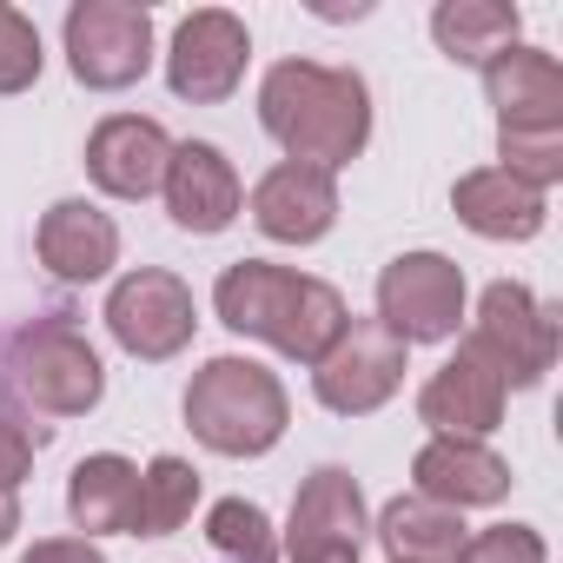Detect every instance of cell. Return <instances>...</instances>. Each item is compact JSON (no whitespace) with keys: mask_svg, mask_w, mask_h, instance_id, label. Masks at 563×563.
<instances>
[{"mask_svg":"<svg viewBox=\"0 0 563 563\" xmlns=\"http://www.w3.org/2000/svg\"><path fill=\"white\" fill-rule=\"evenodd\" d=\"M258 126L278 140V153H286L292 166L339 173L372 140V87L352 67L278 60L258 80Z\"/></svg>","mask_w":563,"mask_h":563,"instance_id":"cell-1","label":"cell"},{"mask_svg":"<svg viewBox=\"0 0 563 563\" xmlns=\"http://www.w3.org/2000/svg\"><path fill=\"white\" fill-rule=\"evenodd\" d=\"M219 325H232L239 339H258L272 352H286L299 365H319L332 352V339L345 332V299L312 272H286V265H265V258H239L219 272L212 286Z\"/></svg>","mask_w":563,"mask_h":563,"instance_id":"cell-2","label":"cell"},{"mask_svg":"<svg viewBox=\"0 0 563 563\" xmlns=\"http://www.w3.org/2000/svg\"><path fill=\"white\" fill-rule=\"evenodd\" d=\"M292 424L286 385L258 358H206L186 385V431L219 457H265Z\"/></svg>","mask_w":563,"mask_h":563,"instance_id":"cell-3","label":"cell"},{"mask_svg":"<svg viewBox=\"0 0 563 563\" xmlns=\"http://www.w3.org/2000/svg\"><path fill=\"white\" fill-rule=\"evenodd\" d=\"M8 385L47 418H87L107 398V365L67 319H34L8 339Z\"/></svg>","mask_w":563,"mask_h":563,"instance_id":"cell-4","label":"cell"},{"mask_svg":"<svg viewBox=\"0 0 563 563\" xmlns=\"http://www.w3.org/2000/svg\"><path fill=\"white\" fill-rule=\"evenodd\" d=\"M464 345L504 378V391H530L556 365V312L537 306V292L517 286V278H497L477 299V319H471Z\"/></svg>","mask_w":563,"mask_h":563,"instance_id":"cell-5","label":"cell"},{"mask_svg":"<svg viewBox=\"0 0 563 563\" xmlns=\"http://www.w3.org/2000/svg\"><path fill=\"white\" fill-rule=\"evenodd\" d=\"M378 325L411 345H444L464 325V265L444 252H405L378 272Z\"/></svg>","mask_w":563,"mask_h":563,"instance_id":"cell-6","label":"cell"},{"mask_svg":"<svg viewBox=\"0 0 563 563\" xmlns=\"http://www.w3.org/2000/svg\"><path fill=\"white\" fill-rule=\"evenodd\" d=\"M107 332H113L120 352H133V358H146V365L179 358V352L192 345V332H199L192 286H186L179 272H166V265L126 272L120 286L107 292Z\"/></svg>","mask_w":563,"mask_h":563,"instance_id":"cell-7","label":"cell"},{"mask_svg":"<svg viewBox=\"0 0 563 563\" xmlns=\"http://www.w3.org/2000/svg\"><path fill=\"white\" fill-rule=\"evenodd\" d=\"M67 67L93 93H120L153 67V14L140 0H80L67 8Z\"/></svg>","mask_w":563,"mask_h":563,"instance_id":"cell-8","label":"cell"},{"mask_svg":"<svg viewBox=\"0 0 563 563\" xmlns=\"http://www.w3.org/2000/svg\"><path fill=\"white\" fill-rule=\"evenodd\" d=\"M398 385H405V345L378 319H345V332L332 339V352L312 365V391L339 418H365V411L391 405Z\"/></svg>","mask_w":563,"mask_h":563,"instance_id":"cell-9","label":"cell"},{"mask_svg":"<svg viewBox=\"0 0 563 563\" xmlns=\"http://www.w3.org/2000/svg\"><path fill=\"white\" fill-rule=\"evenodd\" d=\"M245 60H252V34L239 14L225 8H199L173 27V47H166V87L192 107H219L239 93L245 80Z\"/></svg>","mask_w":563,"mask_h":563,"instance_id":"cell-10","label":"cell"},{"mask_svg":"<svg viewBox=\"0 0 563 563\" xmlns=\"http://www.w3.org/2000/svg\"><path fill=\"white\" fill-rule=\"evenodd\" d=\"M159 192H166L173 225H179V232H192V239L225 232V225L239 219V206H245V186H239L232 159H225L212 140H186V146H173Z\"/></svg>","mask_w":563,"mask_h":563,"instance_id":"cell-11","label":"cell"},{"mask_svg":"<svg viewBox=\"0 0 563 563\" xmlns=\"http://www.w3.org/2000/svg\"><path fill=\"white\" fill-rule=\"evenodd\" d=\"M166 159H173V140L146 113H107L87 133V179L113 199H153L166 179Z\"/></svg>","mask_w":563,"mask_h":563,"instance_id":"cell-12","label":"cell"},{"mask_svg":"<svg viewBox=\"0 0 563 563\" xmlns=\"http://www.w3.org/2000/svg\"><path fill=\"white\" fill-rule=\"evenodd\" d=\"M504 378L471 352V345H457V358H444L431 378H424V391H418V418L431 424V438H490L497 424H504Z\"/></svg>","mask_w":563,"mask_h":563,"instance_id":"cell-13","label":"cell"},{"mask_svg":"<svg viewBox=\"0 0 563 563\" xmlns=\"http://www.w3.org/2000/svg\"><path fill=\"white\" fill-rule=\"evenodd\" d=\"M252 225L265 239H278V245H319L339 225V186H332V173L278 159L252 186Z\"/></svg>","mask_w":563,"mask_h":563,"instance_id":"cell-14","label":"cell"},{"mask_svg":"<svg viewBox=\"0 0 563 563\" xmlns=\"http://www.w3.org/2000/svg\"><path fill=\"white\" fill-rule=\"evenodd\" d=\"M484 93L497 107V133H556L563 126V67L543 47H504L484 67Z\"/></svg>","mask_w":563,"mask_h":563,"instance_id":"cell-15","label":"cell"},{"mask_svg":"<svg viewBox=\"0 0 563 563\" xmlns=\"http://www.w3.org/2000/svg\"><path fill=\"white\" fill-rule=\"evenodd\" d=\"M411 484H418V497H431L444 510H477V504L510 497V464L477 438H431L411 457Z\"/></svg>","mask_w":563,"mask_h":563,"instance_id":"cell-16","label":"cell"},{"mask_svg":"<svg viewBox=\"0 0 563 563\" xmlns=\"http://www.w3.org/2000/svg\"><path fill=\"white\" fill-rule=\"evenodd\" d=\"M365 530H372V523H365V490H358L352 471L325 464V471H312V477L299 484L292 523H286L292 556H325V550H352V556H358Z\"/></svg>","mask_w":563,"mask_h":563,"instance_id":"cell-17","label":"cell"},{"mask_svg":"<svg viewBox=\"0 0 563 563\" xmlns=\"http://www.w3.org/2000/svg\"><path fill=\"white\" fill-rule=\"evenodd\" d=\"M41 265L54 278H67V286H93V278H107L120 265V225L93 206V199H60L47 206L41 219Z\"/></svg>","mask_w":563,"mask_h":563,"instance_id":"cell-18","label":"cell"},{"mask_svg":"<svg viewBox=\"0 0 563 563\" xmlns=\"http://www.w3.org/2000/svg\"><path fill=\"white\" fill-rule=\"evenodd\" d=\"M451 212H457L477 239H537L543 219H550L543 192L517 186L504 166H477V173H464V179L451 186Z\"/></svg>","mask_w":563,"mask_h":563,"instance_id":"cell-19","label":"cell"},{"mask_svg":"<svg viewBox=\"0 0 563 563\" xmlns=\"http://www.w3.org/2000/svg\"><path fill=\"white\" fill-rule=\"evenodd\" d=\"M133 510H140V464H126L120 451H93L74 464L67 477V517L93 537H113V530H133Z\"/></svg>","mask_w":563,"mask_h":563,"instance_id":"cell-20","label":"cell"},{"mask_svg":"<svg viewBox=\"0 0 563 563\" xmlns=\"http://www.w3.org/2000/svg\"><path fill=\"white\" fill-rule=\"evenodd\" d=\"M378 543L391 563H457V550L471 543L464 530V510H444L431 497H391L385 517H378Z\"/></svg>","mask_w":563,"mask_h":563,"instance_id":"cell-21","label":"cell"},{"mask_svg":"<svg viewBox=\"0 0 563 563\" xmlns=\"http://www.w3.org/2000/svg\"><path fill=\"white\" fill-rule=\"evenodd\" d=\"M431 41L457 67H490L504 47H517V8L510 0H438Z\"/></svg>","mask_w":563,"mask_h":563,"instance_id":"cell-22","label":"cell"},{"mask_svg":"<svg viewBox=\"0 0 563 563\" xmlns=\"http://www.w3.org/2000/svg\"><path fill=\"white\" fill-rule=\"evenodd\" d=\"M199 504V471L186 457H153L140 471V510H133V537H173Z\"/></svg>","mask_w":563,"mask_h":563,"instance_id":"cell-23","label":"cell"},{"mask_svg":"<svg viewBox=\"0 0 563 563\" xmlns=\"http://www.w3.org/2000/svg\"><path fill=\"white\" fill-rule=\"evenodd\" d=\"M206 543L225 556V563H278V537H272V517L245 497H219L206 510Z\"/></svg>","mask_w":563,"mask_h":563,"instance_id":"cell-24","label":"cell"},{"mask_svg":"<svg viewBox=\"0 0 563 563\" xmlns=\"http://www.w3.org/2000/svg\"><path fill=\"white\" fill-rule=\"evenodd\" d=\"M497 153H504V173L530 192H550L563 179V126L556 133H497Z\"/></svg>","mask_w":563,"mask_h":563,"instance_id":"cell-25","label":"cell"},{"mask_svg":"<svg viewBox=\"0 0 563 563\" xmlns=\"http://www.w3.org/2000/svg\"><path fill=\"white\" fill-rule=\"evenodd\" d=\"M41 27L21 14V8H8L0 0V93H27L34 80H41Z\"/></svg>","mask_w":563,"mask_h":563,"instance_id":"cell-26","label":"cell"},{"mask_svg":"<svg viewBox=\"0 0 563 563\" xmlns=\"http://www.w3.org/2000/svg\"><path fill=\"white\" fill-rule=\"evenodd\" d=\"M457 563H550V550L530 523H497V530H477L457 550Z\"/></svg>","mask_w":563,"mask_h":563,"instance_id":"cell-27","label":"cell"},{"mask_svg":"<svg viewBox=\"0 0 563 563\" xmlns=\"http://www.w3.org/2000/svg\"><path fill=\"white\" fill-rule=\"evenodd\" d=\"M41 444H47V431H27L14 418H0V490H21V477L34 471Z\"/></svg>","mask_w":563,"mask_h":563,"instance_id":"cell-28","label":"cell"},{"mask_svg":"<svg viewBox=\"0 0 563 563\" xmlns=\"http://www.w3.org/2000/svg\"><path fill=\"white\" fill-rule=\"evenodd\" d=\"M21 563H107V556H100V543H87V537H41Z\"/></svg>","mask_w":563,"mask_h":563,"instance_id":"cell-29","label":"cell"},{"mask_svg":"<svg viewBox=\"0 0 563 563\" xmlns=\"http://www.w3.org/2000/svg\"><path fill=\"white\" fill-rule=\"evenodd\" d=\"M14 530H21V497H14V490H0V543H8Z\"/></svg>","mask_w":563,"mask_h":563,"instance_id":"cell-30","label":"cell"},{"mask_svg":"<svg viewBox=\"0 0 563 563\" xmlns=\"http://www.w3.org/2000/svg\"><path fill=\"white\" fill-rule=\"evenodd\" d=\"M292 563H358L352 550H325V556H292Z\"/></svg>","mask_w":563,"mask_h":563,"instance_id":"cell-31","label":"cell"}]
</instances>
